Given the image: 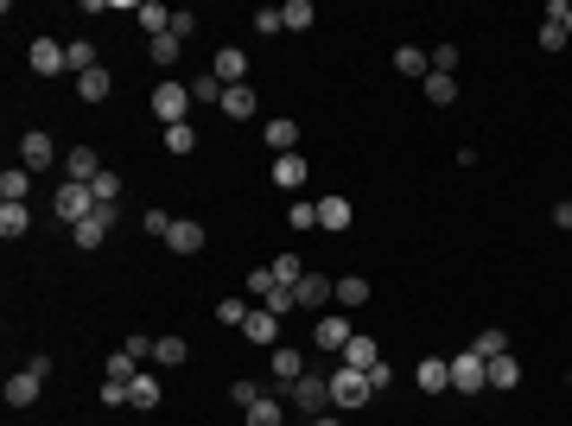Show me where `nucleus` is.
<instances>
[{
    "label": "nucleus",
    "instance_id": "f257e3e1",
    "mask_svg": "<svg viewBox=\"0 0 572 426\" xmlns=\"http://www.w3.org/2000/svg\"><path fill=\"white\" fill-rule=\"evenodd\" d=\"M369 395H376V388H369V376H363V369H343V363L331 369V413H356V407H369Z\"/></svg>",
    "mask_w": 572,
    "mask_h": 426
},
{
    "label": "nucleus",
    "instance_id": "f03ea898",
    "mask_svg": "<svg viewBox=\"0 0 572 426\" xmlns=\"http://www.w3.org/2000/svg\"><path fill=\"white\" fill-rule=\"evenodd\" d=\"M51 204H57V217H64V223H70V230H77V223H83V217H90V210H96V191H90V185H77V178H64V185H57V197H51Z\"/></svg>",
    "mask_w": 572,
    "mask_h": 426
},
{
    "label": "nucleus",
    "instance_id": "7ed1b4c3",
    "mask_svg": "<svg viewBox=\"0 0 572 426\" xmlns=\"http://www.w3.org/2000/svg\"><path fill=\"white\" fill-rule=\"evenodd\" d=\"M452 388L458 395H483L490 388V363L477 357V350H458V357H452Z\"/></svg>",
    "mask_w": 572,
    "mask_h": 426
},
{
    "label": "nucleus",
    "instance_id": "20e7f679",
    "mask_svg": "<svg viewBox=\"0 0 572 426\" xmlns=\"http://www.w3.org/2000/svg\"><path fill=\"white\" fill-rule=\"evenodd\" d=\"M153 115H160L166 127H178V121L191 115V83H172V77H166V83L153 90Z\"/></svg>",
    "mask_w": 572,
    "mask_h": 426
},
{
    "label": "nucleus",
    "instance_id": "39448f33",
    "mask_svg": "<svg viewBox=\"0 0 572 426\" xmlns=\"http://www.w3.org/2000/svg\"><path fill=\"white\" fill-rule=\"evenodd\" d=\"M286 395H293V407H306V413H331V376H312L306 369Z\"/></svg>",
    "mask_w": 572,
    "mask_h": 426
},
{
    "label": "nucleus",
    "instance_id": "423d86ee",
    "mask_svg": "<svg viewBox=\"0 0 572 426\" xmlns=\"http://www.w3.org/2000/svg\"><path fill=\"white\" fill-rule=\"evenodd\" d=\"M293 293H299V312H318L325 318V306H337V280L331 274H306Z\"/></svg>",
    "mask_w": 572,
    "mask_h": 426
},
{
    "label": "nucleus",
    "instance_id": "0eeeda50",
    "mask_svg": "<svg viewBox=\"0 0 572 426\" xmlns=\"http://www.w3.org/2000/svg\"><path fill=\"white\" fill-rule=\"evenodd\" d=\"M20 166H26V172H45V166H57V140H51L45 127H32V134L20 140Z\"/></svg>",
    "mask_w": 572,
    "mask_h": 426
},
{
    "label": "nucleus",
    "instance_id": "6e6552de",
    "mask_svg": "<svg viewBox=\"0 0 572 426\" xmlns=\"http://www.w3.org/2000/svg\"><path fill=\"white\" fill-rule=\"evenodd\" d=\"M108 223H115V204H96L90 217L70 230V242H77V248H102V242H108Z\"/></svg>",
    "mask_w": 572,
    "mask_h": 426
},
{
    "label": "nucleus",
    "instance_id": "1a4fd4ad",
    "mask_svg": "<svg viewBox=\"0 0 572 426\" xmlns=\"http://www.w3.org/2000/svg\"><path fill=\"white\" fill-rule=\"evenodd\" d=\"M413 382H420V395H446L452 388V357H420Z\"/></svg>",
    "mask_w": 572,
    "mask_h": 426
},
{
    "label": "nucleus",
    "instance_id": "9d476101",
    "mask_svg": "<svg viewBox=\"0 0 572 426\" xmlns=\"http://www.w3.org/2000/svg\"><path fill=\"white\" fill-rule=\"evenodd\" d=\"M242 337H248V343H261V350H280V318H273L267 306H255V312H248V325H242Z\"/></svg>",
    "mask_w": 572,
    "mask_h": 426
},
{
    "label": "nucleus",
    "instance_id": "9b49d317",
    "mask_svg": "<svg viewBox=\"0 0 572 426\" xmlns=\"http://www.w3.org/2000/svg\"><path fill=\"white\" fill-rule=\"evenodd\" d=\"M350 337H356V331H350V318H343V312H325V318L312 325V343H318V350H343Z\"/></svg>",
    "mask_w": 572,
    "mask_h": 426
},
{
    "label": "nucleus",
    "instance_id": "f8f14e48",
    "mask_svg": "<svg viewBox=\"0 0 572 426\" xmlns=\"http://www.w3.org/2000/svg\"><path fill=\"white\" fill-rule=\"evenodd\" d=\"M337 357H343V369H376V363H382V350H376V337H369V331H356V337L337 350Z\"/></svg>",
    "mask_w": 572,
    "mask_h": 426
},
{
    "label": "nucleus",
    "instance_id": "ddd939ff",
    "mask_svg": "<svg viewBox=\"0 0 572 426\" xmlns=\"http://www.w3.org/2000/svg\"><path fill=\"white\" fill-rule=\"evenodd\" d=\"M64 178L96 185V178H102V160H96V147H70V153H64Z\"/></svg>",
    "mask_w": 572,
    "mask_h": 426
},
{
    "label": "nucleus",
    "instance_id": "4468645a",
    "mask_svg": "<svg viewBox=\"0 0 572 426\" xmlns=\"http://www.w3.org/2000/svg\"><path fill=\"white\" fill-rule=\"evenodd\" d=\"M210 77H217L223 90H236V83L248 77V57H242L236 45H223V51H217V64H210Z\"/></svg>",
    "mask_w": 572,
    "mask_h": 426
},
{
    "label": "nucleus",
    "instance_id": "2eb2a0df",
    "mask_svg": "<svg viewBox=\"0 0 572 426\" xmlns=\"http://www.w3.org/2000/svg\"><path fill=\"white\" fill-rule=\"evenodd\" d=\"M26 64L39 70V77H57V70H64V45H57V39H32Z\"/></svg>",
    "mask_w": 572,
    "mask_h": 426
},
{
    "label": "nucleus",
    "instance_id": "dca6fc26",
    "mask_svg": "<svg viewBox=\"0 0 572 426\" xmlns=\"http://www.w3.org/2000/svg\"><path fill=\"white\" fill-rule=\"evenodd\" d=\"M267 369H273V382H280V388H293V382H299V376H306V357H299V350H286V343H280V350H273V363H267Z\"/></svg>",
    "mask_w": 572,
    "mask_h": 426
},
{
    "label": "nucleus",
    "instance_id": "f3484780",
    "mask_svg": "<svg viewBox=\"0 0 572 426\" xmlns=\"http://www.w3.org/2000/svg\"><path fill=\"white\" fill-rule=\"evenodd\" d=\"M166 248H172V255H197V248H204V223H185V217H178V223L166 230Z\"/></svg>",
    "mask_w": 572,
    "mask_h": 426
},
{
    "label": "nucleus",
    "instance_id": "a211bd4d",
    "mask_svg": "<svg viewBox=\"0 0 572 426\" xmlns=\"http://www.w3.org/2000/svg\"><path fill=\"white\" fill-rule=\"evenodd\" d=\"M39 388H45V376H32V369L7 376V407H32V401H39Z\"/></svg>",
    "mask_w": 572,
    "mask_h": 426
},
{
    "label": "nucleus",
    "instance_id": "6ab92c4d",
    "mask_svg": "<svg viewBox=\"0 0 572 426\" xmlns=\"http://www.w3.org/2000/svg\"><path fill=\"white\" fill-rule=\"evenodd\" d=\"M306 172H312V166H306L299 153H280V160H273V185H280V191H299Z\"/></svg>",
    "mask_w": 572,
    "mask_h": 426
},
{
    "label": "nucleus",
    "instance_id": "aec40b11",
    "mask_svg": "<svg viewBox=\"0 0 572 426\" xmlns=\"http://www.w3.org/2000/svg\"><path fill=\"white\" fill-rule=\"evenodd\" d=\"M490 388H503V395L522 388V363L509 357V350H503V357H490Z\"/></svg>",
    "mask_w": 572,
    "mask_h": 426
},
{
    "label": "nucleus",
    "instance_id": "412c9836",
    "mask_svg": "<svg viewBox=\"0 0 572 426\" xmlns=\"http://www.w3.org/2000/svg\"><path fill=\"white\" fill-rule=\"evenodd\" d=\"M127 407L153 413V407H160V376H134V382H127Z\"/></svg>",
    "mask_w": 572,
    "mask_h": 426
},
{
    "label": "nucleus",
    "instance_id": "4be33fe9",
    "mask_svg": "<svg viewBox=\"0 0 572 426\" xmlns=\"http://www.w3.org/2000/svg\"><path fill=\"white\" fill-rule=\"evenodd\" d=\"M26 191H32V172H26V166H7V172H0V204H26Z\"/></svg>",
    "mask_w": 572,
    "mask_h": 426
},
{
    "label": "nucleus",
    "instance_id": "5701e85b",
    "mask_svg": "<svg viewBox=\"0 0 572 426\" xmlns=\"http://www.w3.org/2000/svg\"><path fill=\"white\" fill-rule=\"evenodd\" d=\"M318 230H350V197H318Z\"/></svg>",
    "mask_w": 572,
    "mask_h": 426
},
{
    "label": "nucleus",
    "instance_id": "b1692460",
    "mask_svg": "<svg viewBox=\"0 0 572 426\" xmlns=\"http://www.w3.org/2000/svg\"><path fill=\"white\" fill-rule=\"evenodd\" d=\"M267 147H273V160L299 153V121H267Z\"/></svg>",
    "mask_w": 572,
    "mask_h": 426
},
{
    "label": "nucleus",
    "instance_id": "393cba45",
    "mask_svg": "<svg viewBox=\"0 0 572 426\" xmlns=\"http://www.w3.org/2000/svg\"><path fill=\"white\" fill-rule=\"evenodd\" d=\"M26 230H32V210H26V204H0V236L20 242Z\"/></svg>",
    "mask_w": 572,
    "mask_h": 426
},
{
    "label": "nucleus",
    "instance_id": "a878e982",
    "mask_svg": "<svg viewBox=\"0 0 572 426\" xmlns=\"http://www.w3.org/2000/svg\"><path fill=\"white\" fill-rule=\"evenodd\" d=\"M337 306H343V312L369 306V280H363V274H343V280H337Z\"/></svg>",
    "mask_w": 572,
    "mask_h": 426
},
{
    "label": "nucleus",
    "instance_id": "bb28decb",
    "mask_svg": "<svg viewBox=\"0 0 572 426\" xmlns=\"http://www.w3.org/2000/svg\"><path fill=\"white\" fill-rule=\"evenodd\" d=\"M280 20H286V32H312L318 26V7H312V0H286Z\"/></svg>",
    "mask_w": 572,
    "mask_h": 426
},
{
    "label": "nucleus",
    "instance_id": "cd10ccee",
    "mask_svg": "<svg viewBox=\"0 0 572 426\" xmlns=\"http://www.w3.org/2000/svg\"><path fill=\"white\" fill-rule=\"evenodd\" d=\"M394 70H401V77H433V57H426L420 45H401L394 51Z\"/></svg>",
    "mask_w": 572,
    "mask_h": 426
},
{
    "label": "nucleus",
    "instance_id": "c85d7f7f",
    "mask_svg": "<svg viewBox=\"0 0 572 426\" xmlns=\"http://www.w3.org/2000/svg\"><path fill=\"white\" fill-rule=\"evenodd\" d=\"M267 274H273V280H280V287H299V280H306V274H312V267H306V261H299V255H273V261H267Z\"/></svg>",
    "mask_w": 572,
    "mask_h": 426
},
{
    "label": "nucleus",
    "instance_id": "c756f323",
    "mask_svg": "<svg viewBox=\"0 0 572 426\" xmlns=\"http://www.w3.org/2000/svg\"><path fill=\"white\" fill-rule=\"evenodd\" d=\"M64 70L90 77V70H96V45H90V39H70V45H64Z\"/></svg>",
    "mask_w": 572,
    "mask_h": 426
},
{
    "label": "nucleus",
    "instance_id": "7c9ffc66",
    "mask_svg": "<svg viewBox=\"0 0 572 426\" xmlns=\"http://www.w3.org/2000/svg\"><path fill=\"white\" fill-rule=\"evenodd\" d=\"M426 102H433V109H452V102H458V77L433 70V77H426Z\"/></svg>",
    "mask_w": 572,
    "mask_h": 426
},
{
    "label": "nucleus",
    "instance_id": "2f4dec72",
    "mask_svg": "<svg viewBox=\"0 0 572 426\" xmlns=\"http://www.w3.org/2000/svg\"><path fill=\"white\" fill-rule=\"evenodd\" d=\"M223 115H230V121H248V115H255V90H248V83L223 90Z\"/></svg>",
    "mask_w": 572,
    "mask_h": 426
},
{
    "label": "nucleus",
    "instance_id": "473e14b6",
    "mask_svg": "<svg viewBox=\"0 0 572 426\" xmlns=\"http://www.w3.org/2000/svg\"><path fill=\"white\" fill-rule=\"evenodd\" d=\"M185 357H191V343H185V337H160V343H153V363H160V369H178Z\"/></svg>",
    "mask_w": 572,
    "mask_h": 426
},
{
    "label": "nucleus",
    "instance_id": "72a5a7b5",
    "mask_svg": "<svg viewBox=\"0 0 572 426\" xmlns=\"http://www.w3.org/2000/svg\"><path fill=\"white\" fill-rule=\"evenodd\" d=\"M108 83H115V77H108V70L96 64L90 77H77V96H83V102H108Z\"/></svg>",
    "mask_w": 572,
    "mask_h": 426
},
{
    "label": "nucleus",
    "instance_id": "f704fd0d",
    "mask_svg": "<svg viewBox=\"0 0 572 426\" xmlns=\"http://www.w3.org/2000/svg\"><path fill=\"white\" fill-rule=\"evenodd\" d=\"M280 420H286V407H280V401H267V395L242 413V426H280Z\"/></svg>",
    "mask_w": 572,
    "mask_h": 426
},
{
    "label": "nucleus",
    "instance_id": "c9c22d12",
    "mask_svg": "<svg viewBox=\"0 0 572 426\" xmlns=\"http://www.w3.org/2000/svg\"><path fill=\"white\" fill-rule=\"evenodd\" d=\"M166 153H178V160H185V153H197V127H191V121L166 127Z\"/></svg>",
    "mask_w": 572,
    "mask_h": 426
},
{
    "label": "nucleus",
    "instance_id": "e433bc0d",
    "mask_svg": "<svg viewBox=\"0 0 572 426\" xmlns=\"http://www.w3.org/2000/svg\"><path fill=\"white\" fill-rule=\"evenodd\" d=\"M286 230H318V204L293 197V204H286Z\"/></svg>",
    "mask_w": 572,
    "mask_h": 426
},
{
    "label": "nucleus",
    "instance_id": "4c0bfd02",
    "mask_svg": "<svg viewBox=\"0 0 572 426\" xmlns=\"http://www.w3.org/2000/svg\"><path fill=\"white\" fill-rule=\"evenodd\" d=\"M471 350H477L483 363H490V357H503V350H509V331H496V325H490V331H477V343H471Z\"/></svg>",
    "mask_w": 572,
    "mask_h": 426
},
{
    "label": "nucleus",
    "instance_id": "58836bf2",
    "mask_svg": "<svg viewBox=\"0 0 572 426\" xmlns=\"http://www.w3.org/2000/svg\"><path fill=\"white\" fill-rule=\"evenodd\" d=\"M140 26H147L153 39H166V32H172V13L160 7V0H147V7H140Z\"/></svg>",
    "mask_w": 572,
    "mask_h": 426
},
{
    "label": "nucleus",
    "instance_id": "ea45409f",
    "mask_svg": "<svg viewBox=\"0 0 572 426\" xmlns=\"http://www.w3.org/2000/svg\"><path fill=\"white\" fill-rule=\"evenodd\" d=\"M191 102H217V109H223V83L210 77V70H204V77H191Z\"/></svg>",
    "mask_w": 572,
    "mask_h": 426
},
{
    "label": "nucleus",
    "instance_id": "a19ab883",
    "mask_svg": "<svg viewBox=\"0 0 572 426\" xmlns=\"http://www.w3.org/2000/svg\"><path fill=\"white\" fill-rule=\"evenodd\" d=\"M178 45H185V39H172V32H166V39H153L147 51H153V64H160V70H172V64H178Z\"/></svg>",
    "mask_w": 572,
    "mask_h": 426
},
{
    "label": "nucleus",
    "instance_id": "79ce46f5",
    "mask_svg": "<svg viewBox=\"0 0 572 426\" xmlns=\"http://www.w3.org/2000/svg\"><path fill=\"white\" fill-rule=\"evenodd\" d=\"M248 26H255L261 39H273V32H286V20H280V7H261V13H255Z\"/></svg>",
    "mask_w": 572,
    "mask_h": 426
},
{
    "label": "nucleus",
    "instance_id": "37998d69",
    "mask_svg": "<svg viewBox=\"0 0 572 426\" xmlns=\"http://www.w3.org/2000/svg\"><path fill=\"white\" fill-rule=\"evenodd\" d=\"M248 312H255L248 300H217V318H223V325H248Z\"/></svg>",
    "mask_w": 572,
    "mask_h": 426
},
{
    "label": "nucleus",
    "instance_id": "c03bdc74",
    "mask_svg": "<svg viewBox=\"0 0 572 426\" xmlns=\"http://www.w3.org/2000/svg\"><path fill=\"white\" fill-rule=\"evenodd\" d=\"M153 343H160V337H147V331H134V337H127L121 350H127V357H134V363H147V357H153Z\"/></svg>",
    "mask_w": 572,
    "mask_h": 426
},
{
    "label": "nucleus",
    "instance_id": "a18cd8bd",
    "mask_svg": "<svg viewBox=\"0 0 572 426\" xmlns=\"http://www.w3.org/2000/svg\"><path fill=\"white\" fill-rule=\"evenodd\" d=\"M90 191H96V204H121V178H115V172H102Z\"/></svg>",
    "mask_w": 572,
    "mask_h": 426
},
{
    "label": "nucleus",
    "instance_id": "49530a36",
    "mask_svg": "<svg viewBox=\"0 0 572 426\" xmlns=\"http://www.w3.org/2000/svg\"><path fill=\"white\" fill-rule=\"evenodd\" d=\"M230 401H236V407H242V413H248V407H255V401H261V388H255V382H248V376H242V382H230Z\"/></svg>",
    "mask_w": 572,
    "mask_h": 426
},
{
    "label": "nucleus",
    "instance_id": "de8ad7c7",
    "mask_svg": "<svg viewBox=\"0 0 572 426\" xmlns=\"http://www.w3.org/2000/svg\"><path fill=\"white\" fill-rule=\"evenodd\" d=\"M178 217H166V210H147V217H140V230H147V236H160L166 242V230H172Z\"/></svg>",
    "mask_w": 572,
    "mask_h": 426
},
{
    "label": "nucleus",
    "instance_id": "09e8293b",
    "mask_svg": "<svg viewBox=\"0 0 572 426\" xmlns=\"http://www.w3.org/2000/svg\"><path fill=\"white\" fill-rule=\"evenodd\" d=\"M559 45H566V26L547 20V26H541V51H559Z\"/></svg>",
    "mask_w": 572,
    "mask_h": 426
},
{
    "label": "nucleus",
    "instance_id": "8fccbe9b",
    "mask_svg": "<svg viewBox=\"0 0 572 426\" xmlns=\"http://www.w3.org/2000/svg\"><path fill=\"white\" fill-rule=\"evenodd\" d=\"M452 64H458V45H439V51H433V70H446V77H452Z\"/></svg>",
    "mask_w": 572,
    "mask_h": 426
},
{
    "label": "nucleus",
    "instance_id": "3c124183",
    "mask_svg": "<svg viewBox=\"0 0 572 426\" xmlns=\"http://www.w3.org/2000/svg\"><path fill=\"white\" fill-rule=\"evenodd\" d=\"M197 32V13H172V39H191Z\"/></svg>",
    "mask_w": 572,
    "mask_h": 426
},
{
    "label": "nucleus",
    "instance_id": "603ef678",
    "mask_svg": "<svg viewBox=\"0 0 572 426\" xmlns=\"http://www.w3.org/2000/svg\"><path fill=\"white\" fill-rule=\"evenodd\" d=\"M363 376H369V388H376V395H382V388L394 382V369H388V363H376V369H363Z\"/></svg>",
    "mask_w": 572,
    "mask_h": 426
},
{
    "label": "nucleus",
    "instance_id": "864d4df0",
    "mask_svg": "<svg viewBox=\"0 0 572 426\" xmlns=\"http://www.w3.org/2000/svg\"><path fill=\"white\" fill-rule=\"evenodd\" d=\"M553 223H559V230H572V197H566V204H553Z\"/></svg>",
    "mask_w": 572,
    "mask_h": 426
},
{
    "label": "nucleus",
    "instance_id": "5fc2aeb1",
    "mask_svg": "<svg viewBox=\"0 0 572 426\" xmlns=\"http://www.w3.org/2000/svg\"><path fill=\"white\" fill-rule=\"evenodd\" d=\"M312 426H343V413H312Z\"/></svg>",
    "mask_w": 572,
    "mask_h": 426
},
{
    "label": "nucleus",
    "instance_id": "6e6d98bb",
    "mask_svg": "<svg viewBox=\"0 0 572 426\" xmlns=\"http://www.w3.org/2000/svg\"><path fill=\"white\" fill-rule=\"evenodd\" d=\"M566 39H572V13H566Z\"/></svg>",
    "mask_w": 572,
    "mask_h": 426
}]
</instances>
